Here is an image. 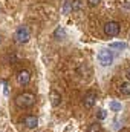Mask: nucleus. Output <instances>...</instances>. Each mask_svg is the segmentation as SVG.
<instances>
[{
  "mask_svg": "<svg viewBox=\"0 0 130 132\" xmlns=\"http://www.w3.org/2000/svg\"><path fill=\"white\" fill-rule=\"evenodd\" d=\"M34 103H35V95L32 92H22L15 97V104L22 109H28V108H32Z\"/></svg>",
  "mask_w": 130,
  "mask_h": 132,
  "instance_id": "obj_1",
  "label": "nucleus"
},
{
  "mask_svg": "<svg viewBox=\"0 0 130 132\" xmlns=\"http://www.w3.org/2000/svg\"><path fill=\"white\" fill-rule=\"evenodd\" d=\"M29 37H31V32H29V28L28 26H18L17 29H15V32H14V38H15V42L17 43H28L29 42Z\"/></svg>",
  "mask_w": 130,
  "mask_h": 132,
  "instance_id": "obj_2",
  "label": "nucleus"
},
{
  "mask_svg": "<svg viewBox=\"0 0 130 132\" xmlns=\"http://www.w3.org/2000/svg\"><path fill=\"white\" fill-rule=\"evenodd\" d=\"M98 62L103 66H110L113 62V52L109 49H101L98 52Z\"/></svg>",
  "mask_w": 130,
  "mask_h": 132,
  "instance_id": "obj_3",
  "label": "nucleus"
},
{
  "mask_svg": "<svg viewBox=\"0 0 130 132\" xmlns=\"http://www.w3.org/2000/svg\"><path fill=\"white\" fill-rule=\"evenodd\" d=\"M119 31H121V26H119V23L115 22V20L107 22V23L104 25V32H106V35H109V37H116V35L119 34Z\"/></svg>",
  "mask_w": 130,
  "mask_h": 132,
  "instance_id": "obj_4",
  "label": "nucleus"
},
{
  "mask_svg": "<svg viewBox=\"0 0 130 132\" xmlns=\"http://www.w3.org/2000/svg\"><path fill=\"white\" fill-rule=\"evenodd\" d=\"M95 103H97V92H95V91L86 92V95H84V98H83L84 108H86V109H90V108H94Z\"/></svg>",
  "mask_w": 130,
  "mask_h": 132,
  "instance_id": "obj_5",
  "label": "nucleus"
},
{
  "mask_svg": "<svg viewBox=\"0 0 130 132\" xmlns=\"http://www.w3.org/2000/svg\"><path fill=\"white\" fill-rule=\"evenodd\" d=\"M17 81H18L20 86H28L29 81H31V74H29L28 71H25V69L18 71V74H17Z\"/></svg>",
  "mask_w": 130,
  "mask_h": 132,
  "instance_id": "obj_6",
  "label": "nucleus"
},
{
  "mask_svg": "<svg viewBox=\"0 0 130 132\" xmlns=\"http://www.w3.org/2000/svg\"><path fill=\"white\" fill-rule=\"evenodd\" d=\"M23 123H25V126L28 129H35L38 126V118L35 115H26L25 120H23Z\"/></svg>",
  "mask_w": 130,
  "mask_h": 132,
  "instance_id": "obj_7",
  "label": "nucleus"
},
{
  "mask_svg": "<svg viewBox=\"0 0 130 132\" xmlns=\"http://www.w3.org/2000/svg\"><path fill=\"white\" fill-rule=\"evenodd\" d=\"M51 103H52V106H54V108H57V106H60V104H61V95H60V92H58V91H55V89H52V91H51Z\"/></svg>",
  "mask_w": 130,
  "mask_h": 132,
  "instance_id": "obj_8",
  "label": "nucleus"
},
{
  "mask_svg": "<svg viewBox=\"0 0 130 132\" xmlns=\"http://www.w3.org/2000/svg\"><path fill=\"white\" fill-rule=\"evenodd\" d=\"M54 38H57V40H63V38H66V31H64V28L58 26V28L54 31Z\"/></svg>",
  "mask_w": 130,
  "mask_h": 132,
  "instance_id": "obj_9",
  "label": "nucleus"
},
{
  "mask_svg": "<svg viewBox=\"0 0 130 132\" xmlns=\"http://www.w3.org/2000/svg\"><path fill=\"white\" fill-rule=\"evenodd\" d=\"M119 92L123 95H130V81H124L119 85Z\"/></svg>",
  "mask_w": 130,
  "mask_h": 132,
  "instance_id": "obj_10",
  "label": "nucleus"
},
{
  "mask_svg": "<svg viewBox=\"0 0 130 132\" xmlns=\"http://www.w3.org/2000/svg\"><path fill=\"white\" fill-rule=\"evenodd\" d=\"M81 6H83V2H81V0H73V2L70 3L72 11H80V9H81Z\"/></svg>",
  "mask_w": 130,
  "mask_h": 132,
  "instance_id": "obj_11",
  "label": "nucleus"
},
{
  "mask_svg": "<svg viewBox=\"0 0 130 132\" xmlns=\"http://www.w3.org/2000/svg\"><path fill=\"white\" fill-rule=\"evenodd\" d=\"M99 131H101V125L97 123V121L92 123V125L89 126V129H87V132H99Z\"/></svg>",
  "mask_w": 130,
  "mask_h": 132,
  "instance_id": "obj_12",
  "label": "nucleus"
},
{
  "mask_svg": "<svg viewBox=\"0 0 130 132\" xmlns=\"http://www.w3.org/2000/svg\"><path fill=\"white\" fill-rule=\"evenodd\" d=\"M110 48H118V49H126V48H127V45H126V43H123V42H113V43H110Z\"/></svg>",
  "mask_w": 130,
  "mask_h": 132,
  "instance_id": "obj_13",
  "label": "nucleus"
},
{
  "mask_svg": "<svg viewBox=\"0 0 130 132\" xmlns=\"http://www.w3.org/2000/svg\"><path fill=\"white\" fill-rule=\"evenodd\" d=\"M109 108H110L112 111H121V109H123L121 103H118V101H112V103L109 104Z\"/></svg>",
  "mask_w": 130,
  "mask_h": 132,
  "instance_id": "obj_14",
  "label": "nucleus"
},
{
  "mask_svg": "<svg viewBox=\"0 0 130 132\" xmlns=\"http://www.w3.org/2000/svg\"><path fill=\"white\" fill-rule=\"evenodd\" d=\"M69 11H72V8H70V3L66 0L64 5H63V12H64V14H69Z\"/></svg>",
  "mask_w": 130,
  "mask_h": 132,
  "instance_id": "obj_15",
  "label": "nucleus"
},
{
  "mask_svg": "<svg viewBox=\"0 0 130 132\" xmlns=\"http://www.w3.org/2000/svg\"><path fill=\"white\" fill-rule=\"evenodd\" d=\"M106 117H107L106 111H104V109H99V111H98V118H99V120H104Z\"/></svg>",
  "mask_w": 130,
  "mask_h": 132,
  "instance_id": "obj_16",
  "label": "nucleus"
},
{
  "mask_svg": "<svg viewBox=\"0 0 130 132\" xmlns=\"http://www.w3.org/2000/svg\"><path fill=\"white\" fill-rule=\"evenodd\" d=\"M87 3H89V6L95 8V6H98V5L101 3V0H87Z\"/></svg>",
  "mask_w": 130,
  "mask_h": 132,
  "instance_id": "obj_17",
  "label": "nucleus"
},
{
  "mask_svg": "<svg viewBox=\"0 0 130 132\" xmlns=\"http://www.w3.org/2000/svg\"><path fill=\"white\" fill-rule=\"evenodd\" d=\"M126 77H127V81H130V66L126 69Z\"/></svg>",
  "mask_w": 130,
  "mask_h": 132,
  "instance_id": "obj_18",
  "label": "nucleus"
},
{
  "mask_svg": "<svg viewBox=\"0 0 130 132\" xmlns=\"http://www.w3.org/2000/svg\"><path fill=\"white\" fill-rule=\"evenodd\" d=\"M0 43H2V35H0Z\"/></svg>",
  "mask_w": 130,
  "mask_h": 132,
  "instance_id": "obj_19",
  "label": "nucleus"
},
{
  "mask_svg": "<svg viewBox=\"0 0 130 132\" xmlns=\"http://www.w3.org/2000/svg\"><path fill=\"white\" fill-rule=\"evenodd\" d=\"M129 40H130V35H129Z\"/></svg>",
  "mask_w": 130,
  "mask_h": 132,
  "instance_id": "obj_20",
  "label": "nucleus"
}]
</instances>
